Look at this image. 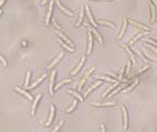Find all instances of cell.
I'll use <instances>...</instances> for the list:
<instances>
[{
    "label": "cell",
    "mask_w": 157,
    "mask_h": 132,
    "mask_svg": "<svg viewBox=\"0 0 157 132\" xmlns=\"http://www.w3.org/2000/svg\"><path fill=\"white\" fill-rule=\"evenodd\" d=\"M45 78H47V73L42 75V76H40V77H39V78H38V79H37V81H36L31 87H28V88H26V89H27V90H33V89H36V88H37V86H39V84H40Z\"/></svg>",
    "instance_id": "obj_14"
},
{
    "label": "cell",
    "mask_w": 157,
    "mask_h": 132,
    "mask_svg": "<svg viewBox=\"0 0 157 132\" xmlns=\"http://www.w3.org/2000/svg\"><path fill=\"white\" fill-rule=\"evenodd\" d=\"M0 60H1V62H2V67H4V68H6V66H7V62H6V60H5V57H4L2 55L0 56Z\"/></svg>",
    "instance_id": "obj_29"
},
{
    "label": "cell",
    "mask_w": 157,
    "mask_h": 132,
    "mask_svg": "<svg viewBox=\"0 0 157 132\" xmlns=\"http://www.w3.org/2000/svg\"><path fill=\"white\" fill-rule=\"evenodd\" d=\"M121 114H123V130L126 131L128 130V121H129V117H128V110H126V106L125 105H121Z\"/></svg>",
    "instance_id": "obj_5"
},
{
    "label": "cell",
    "mask_w": 157,
    "mask_h": 132,
    "mask_svg": "<svg viewBox=\"0 0 157 132\" xmlns=\"http://www.w3.org/2000/svg\"><path fill=\"white\" fill-rule=\"evenodd\" d=\"M66 93L70 94V95H72V97H74L75 99H77L80 103H82V101L85 100V97H82V95L78 93V90H75V89H70V88H69V89H66Z\"/></svg>",
    "instance_id": "obj_10"
},
{
    "label": "cell",
    "mask_w": 157,
    "mask_h": 132,
    "mask_svg": "<svg viewBox=\"0 0 157 132\" xmlns=\"http://www.w3.org/2000/svg\"><path fill=\"white\" fill-rule=\"evenodd\" d=\"M155 17H156L155 4L150 2V18H148V22H150V23H153V22H155Z\"/></svg>",
    "instance_id": "obj_19"
},
{
    "label": "cell",
    "mask_w": 157,
    "mask_h": 132,
    "mask_svg": "<svg viewBox=\"0 0 157 132\" xmlns=\"http://www.w3.org/2000/svg\"><path fill=\"white\" fill-rule=\"evenodd\" d=\"M49 2V0H42L40 1V5H45V4H48Z\"/></svg>",
    "instance_id": "obj_32"
},
{
    "label": "cell",
    "mask_w": 157,
    "mask_h": 132,
    "mask_svg": "<svg viewBox=\"0 0 157 132\" xmlns=\"http://www.w3.org/2000/svg\"><path fill=\"white\" fill-rule=\"evenodd\" d=\"M97 24H102V26H108L110 28H115V23L108 20H97Z\"/></svg>",
    "instance_id": "obj_21"
},
{
    "label": "cell",
    "mask_w": 157,
    "mask_h": 132,
    "mask_svg": "<svg viewBox=\"0 0 157 132\" xmlns=\"http://www.w3.org/2000/svg\"><path fill=\"white\" fill-rule=\"evenodd\" d=\"M5 1H6V0H1V2H0V7H1V9H2V6H4Z\"/></svg>",
    "instance_id": "obj_33"
},
{
    "label": "cell",
    "mask_w": 157,
    "mask_h": 132,
    "mask_svg": "<svg viewBox=\"0 0 157 132\" xmlns=\"http://www.w3.org/2000/svg\"><path fill=\"white\" fill-rule=\"evenodd\" d=\"M63 57H64V53H60V54H59L56 57H54V59H53V61H52L50 64H48L47 68H48V70H52V68H53V67H54V66H55V65H56V64H58V62H59V61H60Z\"/></svg>",
    "instance_id": "obj_16"
},
{
    "label": "cell",
    "mask_w": 157,
    "mask_h": 132,
    "mask_svg": "<svg viewBox=\"0 0 157 132\" xmlns=\"http://www.w3.org/2000/svg\"><path fill=\"white\" fill-rule=\"evenodd\" d=\"M31 76H32V72H31V71H27V73H26V78H25V88H28V87H29Z\"/></svg>",
    "instance_id": "obj_23"
},
{
    "label": "cell",
    "mask_w": 157,
    "mask_h": 132,
    "mask_svg": "<svg viewBox=\"0 0 157 132\" xmlns=\"http://www.w3.org/2000/svg\"><path fill=\"white\" fill-rule=\"evenodd\" d=\"M76 106H77V99L72 101V104H71V106H70L69 109H66V112H67V114H70V112H72V111H74V110L76 109Z\"/></svg>",
    "instance_id": "obj_27"
},
{
    "label": "cell",
    "mask_w": 157,
    "mask_h": 132,
    "mask_svg": "<svg viewBox=\"0 0 157 132\" xmlns=\"http://www.w3.org/2000/svg\"><path fill=\"white\" fill-rule=\"evenodd\" d=\"M55 77H56V71H53L52 75H50V83H49V93L53 95L55 93Z\"/></svg>",
    "instance_id": "obj_6"
},
{
    "label": "cell",
    "mask_w": 157,
    "mask_h": 132,
    "mask_svg": "<svg viewBox=\"0 0 157 132\" xmlns=\"http://www.w3.org/2000/svg\"><path fill=\"white\" fill-rule=\"evenodd\" d=\"M54 116H55V105H50V115H49V117H48V120H47V122L44 123V126L47 127V126H50L52 125V122H53V120H54Z\"/></svg>",
    "instance_id": "obj_12"
},
{
    "label": "cell",
    "mask_w": 157,
    "mask_h": 132,
    "mask_svg": "<svg viewBox=\"0 0 157 132\" xmlns=\"http://www.w3.org/2000/svg\"><path fill=\"white\" fill-rule=\"evenodd\" d=\"M55 4H56V6L59 7V10H61L64 13H66V15H69V16H72V15H74V11L70 10V9H67L66 6H64V4H63L60 0H55Z\"/></svg>",
    "instance_id": "obj_9"
},
{
    "label": "cell",
    "mask_w": 157,
    "mask_h": 132,
    "mask_svg": "<svg viewBox=\"0 0 157 132\" xmlns=\"http://www.w3.org/2000/svg\"><path fill=\"white\" fill-rule=\"evenodd\" d=\"M93 50V34L91 32V29H88L87 32V49H86V54L90 55Z\"/></svg>",
    "instance_id": "obj_3"
},
{
    "label": "cell",
    "mask_w": 157,
    "mask_h": 132,
    "mask_svg": "<svg viewBox=\"0 0 157 132\" xmlns=\"http://www.w3.org/2000/svg\"><path fill=\"white\" fill-rule=\"evenodd\" d=\"M55 32H56V34L59 35V38H61V39H63L65 43H67L69 45H71L72 48H75V44H74V42H72V40H71V39H70V38H69V37H67L65 33H63V32H60V31H55Z\"/></svg>",
    "instance_id": "obj_11"
},
{
    "label": "cell",
    "mask_w": 157,
    "mask_h": 132,
    "mask_svg": "<svg viewBox=\"0 0 157 132\" xmlns=\"http://www.w3.org/2000/svg\"><path fill=\"white\" fill-rule=\"evenodd\" d=\"M64 123H65L64 121H60V123H59V125H58V126H56V127H55V128H54L53 131H59V130H60V128H61V127L64 126Z\"/></svg>",
    "instance_id": "obj_30"
},
{
    "label": "cell",
    "mask_w": 157,
    "mask_h": 132,
    "mask_svg": "<svg viewBox=\"0 0 157 132\" xmlns=\"http://www.w3.org/2000/svg\"><path fill=\"white\" fill-rule=\"evenodd\" d=\"M101 84H102V81H99V79H98V81H97V82H96V83H94V84H93V86H92V87H91L90 89H87V90L85 92L83 97H85V98H87V97H88V95H90V94H91V93H92V92H93V90H94L96 88H98V87H99Z\"/></svg>",
    "instance_id": "obj_20"
},
{
    "label": "cell",
    "mask_w": 157,
    "mask_h": 132,
    "mask_svg": "<svg viewBox=\"0 0 157 132\" xmlns=\"http://www.w3.org/2000/svg\"><path fill=\"white\" fill-rule=\"evenodd\" d=\"M94 70H96V67H94V66H91V67H90V70L85 73V76L82 77V79H81V82H80V84H78V87H77V90H78V92L83 89V87H85V84H86L87 79L91 77V75L94 72Z\"/></svg>",
    "instance_id": "obj_1"
},
{
    "label": "cell",
    "mask_w": 157,
    "mask_h": 132,
    "mask_svg": "<svg viewBox=\"0 0 157 132\" xmlns=\"http://www.w3.org/2000/svg\"><path fill=\"white\" fill-rule=\"evenodd\" d=\"M13 89H15V90H16L18 94L23 95V97H25L27 100H29V101H31V100H33V97H32V95H31V94L27 92V89H26V88H25V89H22V88H20L18 86H13Z\"/></svg>",
    "instance_id": "obj_4"
},
{
    "label": "cell",
    "mask_w": 157,
    "mask_h": 132,
    "mask_svg": "<svg viewBox=\"0 0 157 132\" xmlns=\"http://www.w3.org/2000/svg\"><path fill=\"white\" fill-rule=\"evenodd\" d=\"M99 127H101V131H103V132H104V131H107V130H105L104 123H101V126H99Z\"/></svg>",
    "instance_id": "obj_31"
},
{
    "label": "cell",
    "mask_w": 157,
    "mask_h": 132,
    "mask_svg": "<svg viewBox=\"0 0 157 132\" xmlns=\"http://www.w3.org/2000/svg\"><path fill=\"white\" fill-rule=\"evenodd\" d=\"M148 70H150V66L147 65V66H145V67H142V68H141L140 71H137V72L135 73V76H134V77H135V78H139V76H140V75H142L144 72H146V71H148Z\"/></svg>",
    "instance_id": "obj_26"
},
{
    "label": "cell",
    "mask_w": 157,
    "mask_h": 132,
    "mask_svg": "<svg viewBox=\"0 0 157 132\" xmlns=\"http://www.w3.org/2000/svg\"><path fill=\"white\" fill-rule=\"evenodd\" d=\"M150 2H152V4H155V5H157V0H150Z\"/></svg>",
    "instance_id": "obj_34"
},
{
    "label": "cell",
    "mask_w": 157,
    "mask_h": 132,
    "mask_svg": "<svg viewBox=\"0 0 157 132\" xmlns=\"http://www.w3.org/2000/svg\"><path fill=\"white\" fill-rule=\"evenodd\" d=\"M70 82H71V79H70V78H67V79H64V81H61L60 83H58V84L55 86V92H56V90H59V89H60L61 87H64L65 84H67V83H70Z\"/></svg>",
    "instance_id": "obj_24"
},
{
    "label": "cell",
    "mask_w": 157,
    "mask_h": 132,
    "mask_svg": "<svg viewBox=\"0 0 157 132\" xmlns=\"http://www.w3.org/2000/svg\"><path fill=\"white\" fill-rule=\"evenodd\" d=\"M126 24H128V17H125V18L123 20V24H121L120 32H119V34H118V40H119V39H121V38H123V35L125 34V32H126Z\"/></svg>",
    "instance_id": "obj_18"
},
{
    "label": "cell",
    "mask_w": 157,
    "mask_h": 132,
    "mask_svg": "<svg viewBox=\"0 0 157 132\" xmlns=\"http://www.w3.org/2000/svg\"><path fill=\"white\" fill-rule=\"evenodd\" d=\"M115 105V103L114 101H112V103H108V104H92V106H96V108H113Z\"/></svg>",
    "instance_id": "obj_25"
},
{
    "label": "cell",
    "mask_w": 157,
    "mask_h": 132,
    "mask_svg": "<svg viewBox=\"0 0 157 132\" xmlns=\"http://www.w3.org/2000/svg\"><path fill=\"white\" fill-rule=\"evenodd\" d=\"M43 98V94H38L37 97H36V99L33 100V105H32V111H31V114H32V117H34L36 116V112H37V109H38V105H39V101H40V99Z\"/></svg>",
    "instance_id": "obj_7"
},
{
    "label": "cell",
    "mask_w": 157,
    "mask_h": 132,
    "mask_svg": "<svg viewBox=\"0 0 157 132\" xmlns=\"http://www.w3.org/2000/svg\"><path fill=\"white\" fill-rule=\"evenodd\" d=\"M85 12H86L87 22H88L92 27H97V21L94 20L93 13H92V10H91V7H90V6H86V5H85Z\"/></svg>",
    "instance_id": "obj_2"
},
{
    "label": "cell",
    "mask_w": 157,
    "mask_h": 132,
    "mask_svg": "<svg viewBox=\"0 0 157 132\" xmlns=\"http://www.w3.org/2000/svg\"><path fill=\"white\" fill-rule=\"evenodd\" d=\"M140 54L144 56V60H146V61H150V62H156V60H153V59L148 57V56L145 54V51H144V50H140Z\"/></svg>",
    "instance_id": "obj_28"
},
{
    "label": "cell",
    "mask_w": 157,
    "mask_h": 132,
    "mask_svg": "<svg viewBox=\"0 0 157 132\" xmlns=\"http://www.w3.org/2000/svg\"><path fill=\"white\" fill-rule=\"evenodd\" d=\"M85 61H86V57H85V55H82V56H81V59H80V64L75 67V70H72V71L70 72V76H71V77H72V76H76V75L81 71V68H82V66H83Z\"/></svg>",
    "instance_id": "obj_8"
},
{
    "label": "cell",
    "mask_w": 157,
    "mask_h": 132,
    "mask_svg": "<svg viewBox=\"0 0 157 132\" xmlns=\"http://www.w3.org/2000/svg\"><path fill=\"white\" fill-rule=\"evenodd\" d=\"M85 5L81 7V11H80V16H78V21H77V23H76V27H80L81 24H82V22H83V20H85Z\"/></svg>",
    "instance_id": "obj_22"
},
{
    "label": "cell",
    "mask_w": 157,
    "mask_h": 132,
    "mask_svg": "<svg viewBox=\"0 0 157 132\" xmlns=\"http://www.w3.org/2000/svg\"><path fill=\"white\" fill-rule=\"evenodd\" d=\"M128 21H129V22H131L134 26H137L139 28L144 29V31H147V32H150V31H151V28H150V27H147L146 24H142V23H141V22H139V21H135V20H132V18H129V17H128Z\"/></svg>",
    "instance_id": "obj_13"
},
{
    "label": "cell",
    "mask_w": 157,
    "mask_h": 132,
    "mask_svg": "<svg viewBox=\"0 0 157 132\" xmlns=\"http://www.w3.org/2000/svg\"><path fill=\"white\" fill-rule=\"evenodd\" d=\"M91 32H92V34H93V37L96 38V40H97V42H98V43H99L101 45H103V44H104V40H103V38H102V35H101V34L98 33V31L96 29V27H92V28H91Z\"/></svg>",
    "instance_id": "obj_15"
},
{
    "label": "cell",
    "mask_w": 157,
    "mask_h": 132,
    "mask_svg": "<svg viewBox=\"0 0 157 132\" xmlns=\"http://www.w3.org/2000/svg\"><path fill=\"white\" fill-rule=\"evenodd\" d=\"M53 7H54V1L50 0V5H49V11L47 13V17H45V24L48 26L52 21V16H53Z\"/></svg>",
    "instance_id": "obj_17"
}]
</instances>
